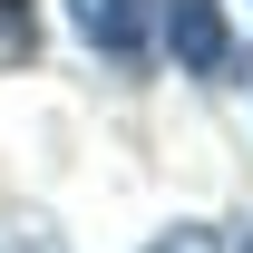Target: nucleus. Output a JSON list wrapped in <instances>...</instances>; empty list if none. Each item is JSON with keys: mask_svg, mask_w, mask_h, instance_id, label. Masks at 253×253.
<instances>
[{"mask_svg": "<svg viewBox=\"0 0 253 253\" xmlns=\"http://www.w3.org/2000/svg\"><path fill=\"white\" fill-rule=\"evenodd\" d=\"M68 30L88 39L97 59H146V39H156V0H68Z\"/></svg>", "mask_w": 253, "mask_h": 253, "instance_id": "f03ea898", "label": "nucleus"}, {"mask_svg": "<svg viewBox=\"0 0 253 253\" xmlns=\"http://www.w3.org/2000/svg\"><path fill=\"white\" fill-rule=\"evenodd\" d=\"M0 49H20V59L39 49V20H30V0H0Z\"/></svg>", "mask_w": 253, "mask_h": 253, "instance_id": "7ed1b4c3", "label": "nucleus"}, {"mask_svg": "<svg viewBox=\"0 0 253 253\" xmlns=\"http://www.w3.org/2000/svg\"><path fill=\"white\" fill-rule=\"evenodd\" d=\"M156 30L175 49L185 78H224L234 68V20H224V0H156Z\"/></svg>", "mask_w": 253, "mask_h": 253, "instance_id": "f257e3e1", "label": "nucleus"}, {"mask_svg": "<svg viewBox=\"0 0 253 253\" xmlns=\"http://www.w3.org/2000/svg\"><path fill=\"white\" fill-rule=\"evenodd\" d=\"M146 253H214V234H205V224H166Z\"/></svg>", "mask_w": 253, "mask_h": 253, "instance_id": "20e7f679", "label": "nucleus"}]
</instances>
